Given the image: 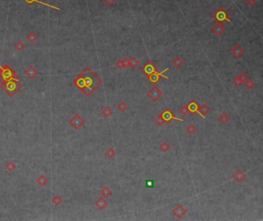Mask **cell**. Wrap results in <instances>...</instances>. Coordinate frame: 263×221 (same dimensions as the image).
I'll use <instances>...</instances> for the list:
<instances>
[{
    "label": "cell",
    "mask_w": 263,
    "mask_h": 221,
    "mask_svg": "<svg viewBox=\"0 0 263 221\" xmlns=\"http://www.w3.org/2000/svg\"><path fill=\"white\" fill-rule=\"evenodd\" d=\"M168 70V68H167L165 70L162 71V72H158V71L156 72H152V73H150V74H148L147 76H148V79H149L150 83H158L159 80H160V77L162 76V77H165V79H168V76H166L164 75L165 72H167Z\"/></svg>",
    "instance_id": "obj_5"
},
{
    "label": "cell",
    "mask_w": 263,
    "mask_h": 221,
    "mask_svg": "<svg viewBox=\"0 0 263 221\" xmlns=\"http://www.w3.org/2000/svg\"><path fill=\"white\" fill-rule=\"evenodd\" d=\"M128 109V106L126 102H121L117 105V109L120 112H125Z\"/></svg>",
    "instance_id": "obj_30"
},
{
    "label": "cell",
    "mask_w": 263,
    "mask_h": 221,
    "mask_svg": "<svg viewBox=\"0 0 263 221\" xmlns=\"http://www.w3.org/2000/svg\"><path fill=\"white\" fill-rule=\"evenodd\" d=\"M179 112L181 113V115L182 116H186L187 114L188 113V106H182L179 109Z\"/></svg>",
    "instance_id": "obj_33"
},
{
    "label": "cell",
    "mask_w": 263,
    "mask_h": 221,
    "mask_svg": "<svg viewBox=\"0 0 263 221\" xmlns=\"http://www.w3.org/2000/svg\"><path fill=\"white\" fill-rule=\"evenodd\" d=\"M101 113H102V115H103L105 118H108V117L110 116L113 114V110L110 108L109 106H106L103 109V110L101 111Z\"/></svg>",
    "instance_id": "obj_21"
},
{
    "label": "cell",
    "mask_w": 263,
    "mask_h": 221,
    "mask_svg": "<svg viewBox=\"0 0 263 221\" xmlns=\"http://www.w3.org/2000/svg\"><path fill=\"white\" fill-rule=\"evenodd\" d=\"M172 1H175V0H172Z\"/></svg>",
    "instance_id": "obj_40"
},
{
    "label": "cell",
    "mask_w": 263,
    "mask_h": 221,
    "mask_svg": "<svg viewBox=\"0 0 263 221\" xmlns=\"http://www.w3.org/2000/svg\"><path fill=\"white\" fill-rule=\"evenodd\" d=\"M15 168H16V165L13 161L7 162L6 164V170L7 171H9V172H13L15 170Z\"/></svg>",
    "instance_id": "obj_24"
},
{
    "label": "cell",
    "mask_w": 263,
    "mask_h": 221,
    "mask_svg": "<svg viewBox=\"0 0 263 221\" xmlns=\"http://www.w3.org/2000/svg\"><path fill=\"white\" fill-rule=\"evenodd\" d=\"M232 177L237 183H241L243 180H245V179L246 178V174L242 170H237L234 173Z\"/></svg>",
    "instance_id": "obj_11"
},
{
    "label": "cell",
    "mask_w": 263,
    "mask_h": 221,
    "mask_svg": "<svg viewBox=\"0 0 263 221\" xmlns=\"http://www.w3.org/2000/svg\"><path fill=\"white\" fill-rule=\"evenodd\" d=\"M212 31L214 35L220 36L223 34V32H225V28L223 26V24L217 23L214 25V26L212 27Z\"/></svg>",
    "instance_id": "obj_12"
},
{
    "label": "cell",
    "mask_w": 263,
    "mask_h": 221,
    "mask_svg": "<svg viewBox=\"0 0 263 221\" xmlns=\"http://www.w3.org/2000/svg\"><path fill=\"white\" fill-rule=\"evenodd\" d=\"M52 203L53 204L54 206H60L63 203V200L62 199V197L60 196V195H55L51 199Z\"/></svg>",
    "instance_id": "obj_18"
},
{
    "label": "cell",
    "mask_w": 263,
    "mask_h": 221,
    "mask_svg": "<svg viewBox=\"0 0 263 221\" xmlns=\"http://www.w3.org/2000/svg\"><path fill=\"white\" fill-rule=\"evenodd\" d=\"M210 108L209 106H207V105H206L205 103H204L202 106H199V115L201 116L203 119L205 118V116L207 115L210 112Z\"/></svg>",
    "instance_id": "obj_14"
},
{
    "label": "cell",
    "mask_w": 263,
    "mask_h": 221,
    "mask_svg": "<svg viewBox=\"0 0 263 221\" xmlns=\"http://www.w3.org/2000/svg\"><path fill=\"white\" fill-rule=\"evenodd\" d=\"M160 114L163 116V118L165 119V123H169L170 121H171L172 119H176V120H178V121L184 122V119H180V118L177 117V116L169 108L165 109V110L163 111Z\"/></svg>",
    "instance_id": "obj_4"
},
{
    "label": "cell",
    "mask_w": 263,
    "mask_h": 221,
    "mask_svg": "<svg viewBox=\"0 0 263 221\" xmlns=\"http://www.w3.org/2000/svg\"><path fill=\"white\" fill-rule=\"evenodd\" d=\"M238 79L241 82V83H244L247 79H248V75L245 73V72H241L237 76Z\"/></svg>",
    "instance_id": "obj_32"
},
{
    "label": "cell",
    "mask_w": 263,
    "mask_h": 221,
    "mask_svg": "<svg viewBox=\"0 0 263 221\" xmlns=\"http://www.w3.org/2000/svg\"><path fill=\"white\" fill-rule=\"evenodd\" d=\"M141 71L146 75L148 76V74L152 73V72H156L157 71V66L154 64V62H151V61H149L146 64H144V66L141 67Z\"/></svg>",
    "instance_id": "obj_7"
},
{
    "label": "cell",
    "mask_w": 263,
    "mask_h": 221,
    "mask_svg": "<svg viewBox=\"0 0 263 221\" xmlns=\"http://www.w3.org/2000/svg\"><path fill=\"white\" fill-rule=\"evenodd\" d=\"M26 3H28V4L31 5V4H33L35 2H37V3H39L41 5H43V6H48L49 8H52V9H57V10H60V7H57V6H54L53 5H50V4H48V3H46V2H41L39 0H24Z\"/></svg>",
    "instance_id": "obj_15"
},
{
    "label": "cell",
    "mask_w": 263,
    "mask_h": 221,
    "mask_svg": "<svg viewBox=\"0 0 263 221\" xmlns=\"http://www.w3.org/2000/svg\"><path fill=\"white\" fill-rule=\"evenodd\" d=\"M172 213L177 218L181 219L186 215V213H188V210L184 208V206L181 205V204H178V206L172 210Z\"/></svg>",
    "instance_id": "obj_6"
},
{
    "label": "cell",
    "mask_w": 263,
    "mask_h": 221,
    "mask_svg": "<svg viewBox=\"0 0 263 221\" xmlns=\"http://www.w3.org/2000/svg\"><path fill=\"white\" fill-rule=\"evenodd\" d=\"M95 205L97 208L100 210H102L103 209H105L108 205V203L106 200H105L103 197H100L98 198L97 200H96L95 202Z\"/></svg>",
    "instance_id": "obj_13"
},
{
    "label": "cell",
    "mask_w": 263,
    "mask_h": 221,
    "mask_svg": "<svg viewBox=\"0 0 263 221\" xmlns=\"http://www.w3.org/2000/svg\"><path fill=\"white\" fill-rule=\"evenodd\" d=\"M184 62V60H182L181 58L180 57V56H177V57H175L173 60V61H172V63H173L174 66H175L176 68H178V69H180L182 66H183Z\"/></svg>",
    "instance_id": "obj_19"
},
{
    "label": "cell",
    "mask_w": 263,
    "mask_h": 221,
    "mask_svg": "<svg viewBox=\"0 0 263 221\" xmlns=\"http://www.w3.org/2000/svg\"><path fill=\"white\" fill-rule=\"evenodd\" d=\"M100 194L102 196V197H103L104 199H107V198H109L110 196L112 195L113 193H112L111 189H110L109 187H104L103 189L100 191Z\"/></svg>",
    "instance_id": "obj_17"
},
{
    "label": "cell",
    "mask_w": 263,
    "mask_h": 221,
    "mask_svg": "<svg viewBox=\"0 0 263 221\" xmlns=\"http://www.w3.org/2000/svg\"><path fill=\"white\" fill-rule=\"evenodd\" d=\"M197 130H198L197 127H196L195 125H193V124H190V125L188 126V127L185 129L186 132L190 134V135H193L194 133H195L196 131H197Z\"/></svg>",
    "instance_id": "obj_29"
},
{
    "label": "cell",
    "mask_w": 263,
    "mask_h": 221,
    "mask_svg": "<svg viewBox=\"0 0 263 221\" xmlns=\"http://www.w3.org/2000/svg\"><path fill=\"white\" fill-rule=\"evenodd\" d=\"M105 156L109 159H113L116 156V152L113 148H109L106 152H105Z\"/></svg>",
    "instance_id": "obj_28"
},
{
    "label": "cell",
    "mask_w": 263,
    "mask_h": 221,
    "mask_svg": "<svg viewBox=\"0 0 263 221\" xmlns=\"http://www.w3.org/2000/svg\"><path fill=\"white\" fill-rule=\"evenodd\" d=\"M147 95L150 100L153 101V102H157L160 100L161 96H163V92L161 91V89L157 86H154L150 88V89L147 93Z\"/></svg>",
    "instance_id": "obj_3"
},
{
    "label": "cell",
    "mask_w": 263,
    "mask_h": 221,
    "mask_svg": "<svg viewBox=\"0 0 263 221\" xmlns=\"http://www.w3.org/2000/svg\"><path fill=\"white\" fill-rule=\"evenodd\" d=\"M154 185V181L152 180H148L146 181V187L147 188H153Z\"/></svg>",
    "instance_id": "obj_35"
},
{
    "label": "cell",
    "mask_w": 263,
    "mask_h": 221,
    "mask_svg": "<svg viewBox=\"0 0 263 221\" xmlns=\"http://www.w3.org/2000/svg\"><path fill=\"white\" fill-rule=\"evenodd\" d=\"M218 121H220L222 124H225L230 120V116H229L227 113H222L218 117Z\"/></svg>",
    "instance_id": "obj_20"
},
{
    "label": "cell",
    "mask_w": 263,
    "mask_h": 221,
    "mask_svg": "<svg viewBox=\"0 0 263 221\" xmlns=\"http://www.w3.org/2000/svg\"><path fill=\"white\" fill-rule=\"evenodd\" d=\"M103 1L107 6H112L116 2V0H103Z\"/></svg>",
    "instance_id": "obj_37"
},
{
    "label": "cell",
    "mask_w": 263,
    "mask_h": 221,
    "mask_svg": "<svg viewBox=\"0 0 263 221\" xmlns=\"http://www.w3.org/2000/svg\"><path fill=\"white\" fill-rule=\"evenodd\" d=\"M244 84H245V86L246 89H249V90L252 89L255 86L254 82H253L252 79H247V80H246L245 82L244 83Z\"/></svg>",
    "instance_id": "obj_31"
},
{
    "label": "cell",
    "mask_w": 263,
    "mask_h": 221,
    "mask_svg": "<svg viewBox=\"0 0 263 221\" xmlns=\"http://www.w3.org/2000/svg\"><path fill=\"white\" fill-rule=\"evenodd\" d=\"M39 73V71L37 69L35 68L34 66H30L28 68L26 69V70L24 71V74L26 75V76L28 77L30 79H33L35 77L37 76Z\"/></svg>",
    "instance_id": "obj_9"
},
{
    "label": "cell",
    "mask_w": 263,
    "mask_h": 221,
    "mask_svg": "<svg viewBox=\"0 0 263 221\" xmlns=\"http://www.w3.org/2000/svg\"><path fill=\"white\" fill-rule=\"evenodd\" d=\"M129 60H130V66H131L132 69H136L137 66L139 65V61L137 60L136 57H131V59H129Z\"/></svg>",
    "instance_id": "obj_27"
},
{
    "label": "cell",
    "mask_w": 263,
    "mask_h": 221,
    "mask_svg": "<svg viewBox=\"0 0 263 221\" xmlns=\"http://www.w3.org/2000/svg\"><path fill=\"white\" fill-rule=\"evenodd\" d=\"M231 53L235 58H240L244 55L245 50L239 44H236L231 48Z\"/></svg>",
    "instance_id": "obj_8"
},
{
    "label": "cell",
    "mask_w": 263,
    "mask_h": 221,
    "mask_svg": "<svg viewBox=\"0 0 263 221\" xmlns=\"http://www.w3.org/2000/svg\"><path fill=\"white\" fill-rule=\"evenodd\" d=\"M36 182L38 183V185L39 186V187H44V186L46 185L47 183H48V179H47V177H46V176H44V175H39V176L37 177V180H36Z\"/></svg>",
    "instance_id": "obj_16"
},
{
    "label": "cell",
    "mask_w": 263,
    "mask_h": 221,
    "mask_svg": "<svg viewBox=\"0 0 263 221\" xmlns=\"http://www.w3.org/2000/svg\"><path fill=\"white\" fill-rule=\"evenodd\" d=\"M187 106H188V113H191L192 115H195L196 113L199 114V106H200L196 101L192 100Z\"/></svg>",
    "instance_id": "obj_10"
},
{
    "label": "cell",
    "mask_w": 263,
    "mask_h": 221,
    "mask_svg": "<svg viewBox=\"0 0 263 221\" xmlns=\"http://www.w3.org/2000/svg\"><path fill=\"white\" fill-rule=\"evenodd\" d=\"M245 3L248 6H254L257 4V0H245Z\"/></svg>",
    "instance_id": "obj_36"
},
{
    "label": "cell",
    "mask_w": 263,
    "mask_h": 221,
    "mask_svg": "<svg viewBox=\"0 0 263 221\" xmlns=\"http://www.w3.org/2000/svg\"><path fill=\"white\" fill-rule=\"evenodd\" d=\"M233 83H234V85L236 86H238H238H241V84H242V83H241V82H240V81L238 80V79L237 77H235V78H234Z\"/></svg>",
    "instance_id": "obj_39"
},
{
    "label": "cell",
    "mask_w": 263,
    "mask_h": 221,
    "mask_svg": "<svg viewBox=\"0 0 263 221\" xmlns=\"http://www.w3.org/2000/svg\"><path fill=\"white\" fill-rule=\"evenodd\" d=\"M26 39H27L30 43H35V42L37 40V34H36L34 32L31 31V32H29L28 35L26 36Z\"/></svg>",
    "instance_id": "obj_22"
},
{
    "label": "cell",
    "mask_w": 263,
    "mask_h": 221,
    "mask_svg": "<svg viewBox=\"0 0 263 221\" xmlns=\"http://www.w3.org/2000/svg\"><path fill=\"white\" fill-rule=\"evenodd\" d=\"M124 68H127L130 66V60L127 58H124Z\"/></svg>",
    "instance_id": "obj_38"
},
{
    "label": "cell",
    "mask_w": 263,
    "mask_h": 221,
    "mask_svg": "<svg viewBox=\"0 0 263 221\" xmlns=\"http://www.w3.org/2000/svg\"><path fill=\"white\" fill-rule=\"evenodd\" d=\"M154 122L158 126H161L163 124L165 123V119L163 118V116L161 114H159V115L157 116L154 119Z\"/></svg>",
    "instance_id": "obj_25"
},
{
    "label": "cell",
    "mask_w": 263,
    "mask_h": 221,
    "mask_svg": "<svg viewBox=\"0 0 263 221\" xmlns=\"http://www.w3.org/2000/svg\"><path fill=\"white\" fill-rule=\"evenodd\" d=\"M159 149H160V151H162L163 153H167V151L171 149V146L167 142H163L159 146Z\"/></svg>",
    "instance_id": "obj_23"
},
{
    "label": "cell",
    "mask_w": 263,
    "mask_h": 221,
    "mask_svg": "<svg viewBox=\"0 0 263 221\" xmlns=\"http://www.w3.org/2000/svg\"><path fill=\"white\" fill-rule=\"evenodd\" d=\"M115 66L117 67L118 69H124V60H117V62L115 63Z\"/></svg>",
    "instance_id": "obj_34"
},
{
    "label": "cell",
    "mask_w": 263,
    "mask_h": 221,
    "mask_svg": "<svg viewBox=\"0 0 263 221\" xmlns=\"http://www.w3.org/2000/svg\"><path fill=\"white\" fill-rule=\"evenodd\" d=\"M13 47H14L15 50H17L18 52H22L24 49V48H25V45L23 44V43L22 41L19 40L17 41V42L14 44Z\"/></svg>",
    "instance_id": "obj_26"
},
{
    "label": "cell",
    "mask_w": 263,
    "mask_h": 221,
    "mask_svg": "<svg viewBox=\"0 0 263 221\" xmlns=\"http://www.w3.org/2000/svg\"><path fill=\"white\" fill-rule=\"evenodd\" d=\"M212 16L213 19L216 20L217 23L223 24L225 22H231V20H230L231 15L228 13V11L224 9L223 6H220L218 9H217L212 14Z\"/></svg>",
    "instance_id": "obj_1"
},
{
    "label": "cell",
    "mask_w": 263,
    "mask_h": 221,
    "mask_svg": "<svg viewBox=\"0 0 263 221\" xmlns=\"http://www.w3.org/2000/svg\"><path fill=\"white\" fill-rule=\"evenodd\" d=\"M69 125L75 130H79L84 126L85 121L81 116L78 114H75L70 120H69Z\"/></svg>",
    "instance_id": "obj_2"
}]
</instances>
